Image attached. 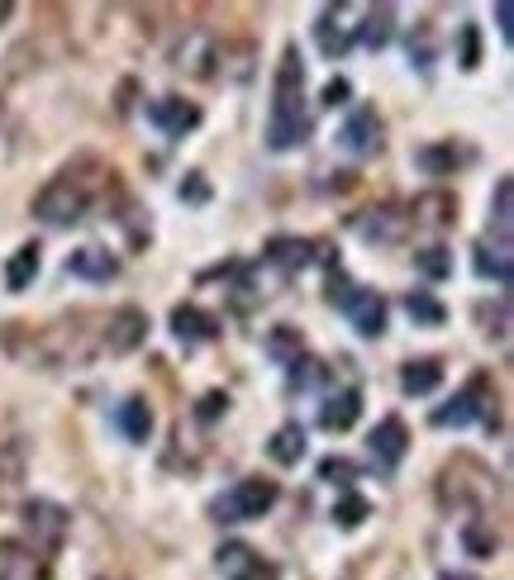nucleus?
<instances>
[{
    "label": "nucleus",
    "mask_w": 514,
    "mask_h": 580,
    "mask_svg": "<svg viewBox=\"0 0 514 580\" xmlns=\"http://www.w3.org/2000/svg\"><path fill=\"white\" fill-rule=\"evenodd\" d=\"M306 447H310V438H306V428L296 424H282L272 433V443H267V457L276 461V467H300V457H306Z\"/></svg>",
    "instance_id": "23"
},
{
    "label": "nucleus",
    "mask_w": 514,
    "mask_h": 580,
    "mask_svg": "<svg viewBox=\"0 0 514 580\" xmlns=\"http://www.w3.org/2000/svg\"><path fill=\"white\" fill-rule=\"evenodd\" d=\"M510 20H514V10L505 5V0H500V5H495V24H500V34H505V44L514 38V24H510Z\"/></svg>",
    "instance_id": "39"
},
{
    "label": "nucleus",
    "mask_w": 514,
    "mask_h": 580,
    "mask_svg": "<svg viewBox=\"0 0 514 580\" xmlns=\"http://www.w3.org/2000/svg\"><path fill=\"white\" fill-rule=\"evenodd\" d=\"M463 547H467V557H477V561H486V557H495V547H500V537H495V529H491V519H467L463 523Z\"/></svg>",
    "instance_id": "27"
},
{
    "label": "nucleus",
    "mask_w": 514,
    "mask_h": 580,
    "mask_svg": "<svg viewBox=\"0 0 514 580\" xmlns=\"http://www.w3.org/2000/svg\"><path fill=\"white\" fill-rule=\"evenodd\" d=\"M471 267H477L481 281H495V286H510V247L505 243H491V239H481L477 247H471Z\"/></svg>",
    "instance_id": "20"
},
{
    "label": "nucleus",
    "mask_w": 514,
    "mask_h": 580,
    "mask_svg": "<svg viewBox=\"0 0 514 580\" xmlns=\"http://www.w3.org/2000/svg\"><path fill=\"white\" fill-rule=\"evenodd\" d=\"M68 271L82 276V281L105 286V281H115V276H120V262L105 253V247H76V253H68Z\"/></svg>",
    "instance_id": "18"
},
{
    "label": "nucleus",
    "mask_w": 514,
    "mask_h": 580,
    "mask_svg": "<svg viewBox=\"0 0 514 580\" xmlns=\"http://www.w3.org/2000/svg\"><path fill=\"white\" fill-rule=\"evenodd\" d=\"M415 223H433V229H443V223L457 219V201L453 195H419L415 209H410Z\"/></svg>",
    "instance_id": "28"
},
{
    "label": "nucleus",
    "mask_w": 514,
    "mask_h": 580,
    "mask_svg": "<svg viewBox=\"0 0 514 580\" xmlns=\"http://www.w3.org/2000/svg\"><path fill=\"white\" fill-rule=\"evenodd\" d=\"M314 44H320V52L328 62H338L343 52L352 48V24H338V5L320 10V20H314Z\"/></svg>",
    "instance_id": "17"
},
{
    "label": "nucleus",
    "mask_w": 514,
    "mask_h": 580,
    "mask_svg": "<svg viewBox=\"0 0 514 580\" xmlns=\"http://www.w3.org/2000/svg\"><path fill=\"white\" fill-rule=\"evenodd\" d=\"M443 386V362L439 358H415L401 366V390L405 395H433Z\"/></svg>",
    "instance_id": "24"
},
{
    "label": "nucleus",
    "mask_w": 514,
    "mask_h": 580,
    "mask_svg": "<svg viewBox=\"0 0 514 580\" xmlns=\"http://www.w3.org/2000/svg\"><path fill=\"white\" fill-rule=\"evenodd\" d=\"M429 424L433 428H467V424H486V428H491L495 424V390H491V380H486V376L467 380L453 400L439 404V410L429 414Z\"/></svg>",
    "instance_id": "5"
},
{
    "label": "nucleus",
    "mask_w": 514,
    "mask_h": 580,
    "mask_svg": "<svg viewBox=\"0 0 514 580\" xmlns=\"http://www.w3.org/2000/svg\"><path fill=\"white\" fill-rule=\"evenodd\" d=\"M348 229L358 233L362 243H401L405 233H410V215H401L395 205H372V209H362V215H352Z\"/></svg>",
    "instance_id": "8"
},
{
    "label": "nucleus",
    "mask_w": 514,
    "mask_h": 580,
    "mask_svg": "<svg viewBox=\"0 0 514 580\" xmlns=\"http://www.w3.org/2000/svg\"><path fill=\"white\" fill-rule=\"evenodd\" d=\"M405 314H410L415 324H425V328H439L447 319V310L429 295V290H410V295H405Z\"/></svg>",
    "instance_id": "31"
},
{
    "label": "nucleus",
    "mask_w": 514,
    "mask_h": 580,
    "mask_svg": "<svg viewBox=\"0 0 514 580\" xmlns=\"http://www.w3.org/2000/svg\"><path fill=\"white\" fill-rule=\"evenodd\" d=\"M320 481L343 485V491H348V485L358 481V467H352L348 457H324V461H320Z\"/></svg>",
    "instance_id": "35"
},
{
    "label": "nucleus",
    "mask_w": 514,
    "mask_h": 580,
    "mask_svg": "<svg viewBox=\"0 0 514 580\" xmlns=\"http://www.w3.org/2000/svg\"><path fill=\"white\" fill-rule=\"evenodd\" d=\"M386 129H381V120H376V110L372 105H358V110L343 120V129H338V148L343 153H352V157H376L381 148H386Z\"/></svg>",
    "instance_id": "7"
},
{
    "label": "nucleus",
    "mask_w": 514,
    "mask_h": 580,
    "mask_svg": "<svg viewBox=\"0 0 514 580\" xmlns=\"http://www.w3.org/2000/svg\"><path fill=\"white\" fill-rule=\"evenodd\" d=\"M415 271L429 276V281H447V276H453V253H447L443 243L419 247V253H415Z\"/></svg>",
    "instance_id": "30"
},
{
    "label": "nucleus",
    "mask_w": 514,
    "mask_h": 580,
    "mask_svg": "<svg viewBox=\"0 0 514 580\" xmlns=\"http://www.w3.org/2000/svg\"><path fill=\"white\" fill-rule=\"evenodd\" d=\"M177 195H181L187 205H205V201H210V181L201 177V171H187V181L177 186Z\"/></svg>",
    "instance_id": "36"
},
{
    "label": "nucleus",
    "mask_w": 514,
    "mask_h": 580,
    "mask_svg": "<svg viewBox=\"0 0 514 580\" xmlns=\"http://www.w3.org/2000/svg\"><path fill=\"white\" fill-rule=\"evenodd\" d=\"M328 305L348 314V324L358 328L362 338L386 334V300H381L372 286H352L348 276H343V267H328Z\"/></svg>",
    "instance_id": "3"
},
{
    "label": "nucleus",
    "mask_w": 514,
    "mask_h": 580,
    "mask_svg": "<svg viewBox=\"0 0 514 580\" xmlns=\"http://www.w3.org/2000/svg\"><path fill=\"white\" fill-rule=\"evenodd\" d=\"M86 209H91V181H82L72 167L58 171V177L34 195V215L44 219L48 229H72V223L86 219Z\"/></svg>",
    "instance_id": "2"
},
{
    "label": "nucleus",
    "mask_w": 514,
    "mask_h": 580,
    "mask_svg": "<svg viewBox=\"0 0 514 580\" xmlns=\"http://www.w3.org/2000/svg\"><path fill=\"white\" fill-rule=\"evenodd\" d=\"M262 352H267L276 366H296L306 358V338H300V328H291V324H276L272 334L262 338Z\"/></svg>",
    "instance_id": "22"
},
{
    "label": "nucleus",
    "mask_w": 514,
    "mask_h": 580,
    "mask_svg": "<svg viewBox=\"0 0 514 580\" xmlns=\"http://www.w3.org/2000/svg\"><path fill=\"white\" fill-rule=\"evenodd\" d=\"M215 557H219V576L224 580H276L272 561H262L248 543H224Z\"/></svg>",
    "instance_id": "13"
},
{
    "label": "nucleus",
    "mask_w": 514,
    "mask_h": 580,
    "mask_svg": "<svg viewBox=\"0 0 514 580\" xmlns=\"http://www.w3.org/2000/svg\"><path fill=\"white\" fill-rule=\"evenodd\" d=\"M224 410H229V395H224V390H210L205 400H201V410H195V419H201V424H215Z\"/></svg>",
    "instance_id": "37"
},
{
    "label": "nucleus",
    "mask_w": 514,
    "mask_h": 580,
    "mask_svg": "<svg viewBox=\"0 0 514 580\" xmlns=\"http://www.w3.org/2000/svg\"><path fill=\"white\" fill-rule=\"evenodd\" d=\"M443 580H471V576H453V571H447V576H443Z\"/></svg>",
    "instance_id": "40"
},
{
    "label": "nucleus",
    "mask_w": 514,
    "mask_h": 580,
    "mask_svg": "<svg viewBox=\"0 0 514 580\" xmlns=\"http://www.w3.org/2000/svg\"><path fill=\"white\" fill-rule=\"evenodd\" d=\"M148 124L163 138H187L191 129L201 124V105L187 96H157V100H148Z\"/></svg>",
    "instance_id": "9"
},
{
    "label": "nucleus",
    "mask_w": 514,
    "mask_h": 580,
    "mask_svg": "<svg viewBox=\"0 0 514 580\" xmlns=\"http://www.w3.org/2000/svg\"><path fill=\"white\" fill-rule=\"evenodd\" d=\"M367 452H372L376 471H395L405 461V452H410V428H405V419L386 414L381 424L372 428V438H367Z\"/></svg>",
    "instance_id": "11"
},
{
    "label": "nucleus",
    "mask_w": 514,
    "mask_h": 580,
    "mask_svg": "<svg viewBox=\"0 0 514 580\" xmlns=\"http://www.w3.org/2000/svg\"><path fill=\"white\" fill-rule=\"evenodd\" d=\"M358 414H362V390L358 386H343L334 395H324V404H320V428L324 433H348L352 424H358Z\"/></svg>",
    "instance_id": "14"
},
{
    "label": "nucleus",
    "mask_w": 514,
    "mask_h": 580,
    "mask_svg": "<svg viewBox=\"0 0 514 580\" xmlns=\"http://www.w3.org/2000/svg\"><path fill=\"white\" fill-rule=\"evenodd\" d=\"M29 467V438L15 424H0V485L20 481Z\"/></svg>",
    "instance_id": "19"
},
{
    "label": "nucleus",
    "mask_w": 514,
    "mask_h": 580,
    "mask_svg": "<svg viewBox=\"0 0 514 580\" xmlns=\"http://www.w3.org/2000/svg\"><path fill=\"white\" fill-rule=\"evenodd\" d=\"M24 529H29L34 547L58 552L62 537H68V529H72V513L62 505H52V499H29V505H24Z\"/></svg>",
    "instance_id": "6"
},
{
    "label": "nucleus",
    "mask_w": 514,
    "mask_h": 580,
    "mask_svg": "<svg viewBox=\"0 0 514 580\" xmlns=\"http://www.w3.org/2000/svg\"><path fill=\"white\" fill-rule=\"evenodd\" d=\"M44 247L38 243H20L15 253H10V262H5V290L10 295H20V290H29L34 286V276H38V267H44Z\"/></svg>",
    "instance_id": "21"
},
{
    "label": "nucleus",
    "mask_w": 514,
    "mask_h": 580,
    "mask_svg": "<svg viewBox=\"0 0 514 580\" xmlns=\"http://www.w3.org/2000/svg\"><path fill=\"white\" fill-rule=\"evenodd\" d=\"M143 338H148V314L134 310V305H124V310H115L110 319H105L100 348L110 352V358H124V352H134Z\"/></svg>",
    "instance_id": "10"
},
{
    "label": "nucleus",
    "mask_w": 514,
    "mask_h": 580,
    "mask_svg": "<svg viewBox=\"0 0 514 580\" xmlns=\"http://www.w3.org/2000/svg\"><path fill=\"white\" fill-rule=\"evenodd\" d=\"M457 44H463V52H457V68L471 72L481 62V29H477V24H463V29H457Z\"/></svg>",
    "instance_id": "34"
},
{
    "label": "nucleus",
    "mask_w": 514,
    "mask_h": 580,
    "mask_svg": "<svg viewBox=\"0 0 514 580\" xmlns=\"http://www.w3.org/2000/svg\"><path fill=\"white\" fill-rule=\"evenodd\" d=\"M415 162L429 171V177H453V167L463 162V157L453 153V143H443V148H419L415 153Z\"/></svg>",
    "instance_id": "32"
},
{
    "label": "nucleus",
    "mask_w": 514,
    "mask_h": 580,
    "mask_svg": "<svg viewBox=\"0 0 514 580\" xmlns=\"http://www.w3.org/2000/svg\"><path fill=\"white\" fill-rule=\"evenodd\" d=\"M348 96H352L348 76H334V82L324 86V105H328V110H338V105H348Z\"/></svg>",
    "instance_id": "38"
},
{
    "label": "nucleus",
    "mask_w": 514,
    "mask_h": 580,
    "mask_svg": "<svg viewBox=\"0 0 514 580\" xmlns=\"http://www.w3.org/2000/svg\"><path fill=\"white\" fill-rule=\"evenodd\" d=\"M367 519H372V499L358 495V491H343L338 505H334V523H338V529L352 533V529H362Z\"/></svg>",
    "instance_id": "29"
},
{
    "label": "nucleus",
    "mask_w": 514,
    "mask_h": 580,
    "mask_svg": "<svg viewBox=\"0 0 514 580\" xmlns=\"http://www.w3.org/2000/svg\"><path fill=\"white\" fill-rule=\"evenodd\" d=\"M310 138V114H306V68H300L296 48L282 52L272 86V114H267V148L272 153H291Z\"/></svg>",
    "instance_id": "1"
},
{
    "label": "nucleus",
    "mask_w": 514,
    "mask_h": 580,
    "mask_svg": "<svg viewBox=\"0 0 514 580\" xmlns=\"http://www.w3.org/2000/svg\"><path fill=\"white\" fill-rule=\"evenodd\" d=\"M310 257H314V243L310 239H272L267 243V253H262V262L276 271H286V276H296V271H306L310 267Z\"/></svg>",
    "instance_id": "16"
},
{
    "label": "nucleus",
    "mask_w": 514,
    "mask_h": 580,
    "mask_svg": "<svg viewBox=\"0 0 514 580\" xmlns=\"http://www.w3.org/2000/svg\"><path fill=\"white\" fill-rule=\"evenodd\" d=\"M110 424L120 428L124 443H148V438H153V404L143 400V395H129V400L115 404Z\"/></svg>",
    "instance_id": "15"
},
{
    "label": "nucleus",
    "mask_w": 514,
    "mask_h": 580,
    "mask_svg": "<svg viewBox=\"0 0 514 580\" xmlns=\"http://www.w3.org/2000/svg\"><path fill=\"white\" fill-rule=\"evenodd\" d=\"M510 229H514V181L500 177L495 195H491V233H495V243L510 247Z\"/></svg>",
    "instance_id": "26"
},
{
    "label": "nucleus",
    "mask_w": 514,
    "mask_h": 580,
    "mask_svg": "<svg viewBox=\"0 0 514 580\" xmlns=\"http://www.w3.org/2000/svg\"><path fill=\"white\" fill-rule=\"evenodd\" d=\"M167 324H171V338H177L187 352L205 348L210 338H219V324L210 319V314H205L201 305H177V310H171V319H167Z\"/></svg>",
    "instance_id": "12"
},
{
    "label": "nucleus",
    "mask_w": 514,
    "mask_h": 580,
    "mask_svg": "<svg viewBox=\"0 0 514 580\" xmlns=\"http://www.w3.org/2000/svg\"><path fill=\"white\" fill-rule=\"evenodd\" d=\"M276 495H282V491H276V481L243 476V481H234L224 495L210 499V519H215V523H253L276 505Z\"/></svg>",
    "instance_id": "4"
},
{
    "label": "nucleus",
    "mask_w": 514,
    "mask_h": 580,
    "mask_svg": "<svg viewBox=\"0 0 514 580\" xmlns=\"http://www.w3.org/2000/svg\"><path fill=\"white\" fill-rule=\"evenodd\" d=\"M391 34H395V10L391 5H376V10H367V20L352 29V44H362V48H386L391 44Z\"/></svg>",
    "instance_id": "25"
},
{
    "label": "nucleus",
    "mask_w": 514,
    "mask_h": 580,
    "mask_svg": "<svg viewBox=\"0 0 514 580\" xmlns=\"http://www.w3.org/2000/svg\"><path fill=\"white\" fill-rule=\"evenodd\" d=\"M286 380H291V390H314L328 380V366L314 362V358H300L296 366H286Z\"/></svg>",
    "instance_id": "33"
}]
</instances>
